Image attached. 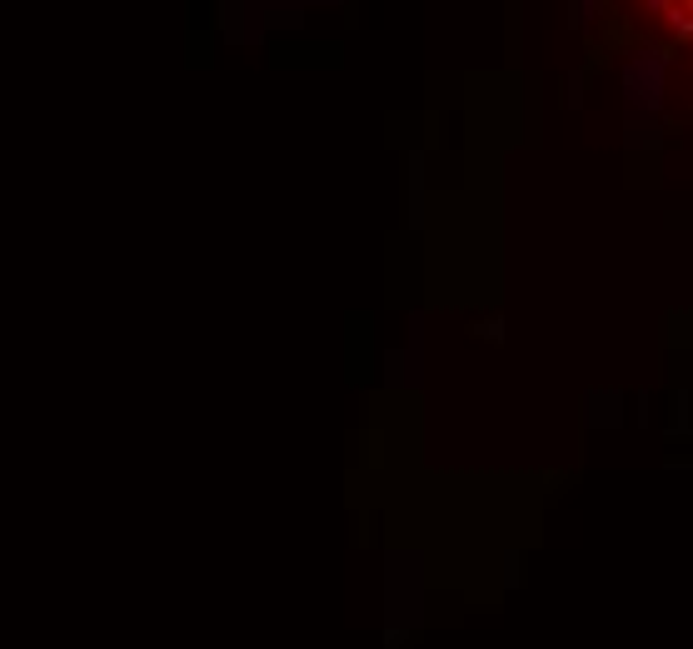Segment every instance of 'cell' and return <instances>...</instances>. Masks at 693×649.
I'll use <instances>...</instances> for the list:
<instances>
[{"mask_svg": "<svg viewBox=\"0 0 693 649\" xmlns=\"http://www.w3.org/2000/svg\"><path fill=\"white\" fill-rule=\"evenodd\" d=\"M664 15H669V25H674V35H679V40H693V15H689V5H669Z\"/></svg>", "mask_w": 693, "mask_h": 649, "instance_id": "6da1fadb", "label": "cell"}]
</instances>
